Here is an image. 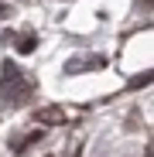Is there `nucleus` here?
Masks as SVG:
<instances>
[{"label":"nucleus","mask_w":154,"mask_h":157,"mask_svg":"<svg viewBox=\"0 0 154 157\" xmlns=\"http://www.w3.org/2000/svg\"><path fill=\"white\" fill-rule=\"evenodd\" d=\"M7 14H10V7H7V4H0V17H7Z\"/></svg>","instance_id":"nucleus-4"},{"label":"nucleus","mask_w":154,"mask_h":157,"mask_svg":"<svg viewBox=\"0 0 154 157\" xmlns=\"http://www.w3.org/2000/svg\"><path fill=\"white\" fill-rule=\"evenodd\" d=\"M38 140H41V130H34V133H28V137L21 140V147H17V150H28V147H31V144H38Z\"/></svg>","instance_id":"nucleus-3"},{"label":"nucleus","mask_w":154,"mask_h":157,"mask_svg":"<svg viewBox=\"0 0 154 157\" xmlns=\"http://www.w3.org/2000/svg\"><path fill=\"white\" fill-rule=\"evenodd\" d=\"M38 123H45V126H62V123H69V116H65L62 106H41V109H38Z\"/></svg>","instance_id":"nucleus-1"},{"label":"nucleus","mask_w":154,"mask_h":157,"mask_svg":"<svg viewBox=\"0 0 154 157\" xmlns=\"http://www.w3.org/2000/svg\"><path fill=\"white\" fill-rule=\"evenodd\" d=\"M17 51H21V55H31V51H34V38H31V34H24V38L17 41Z\"/></svg>","instance_id":"nucleus-2"}]
</instances>
